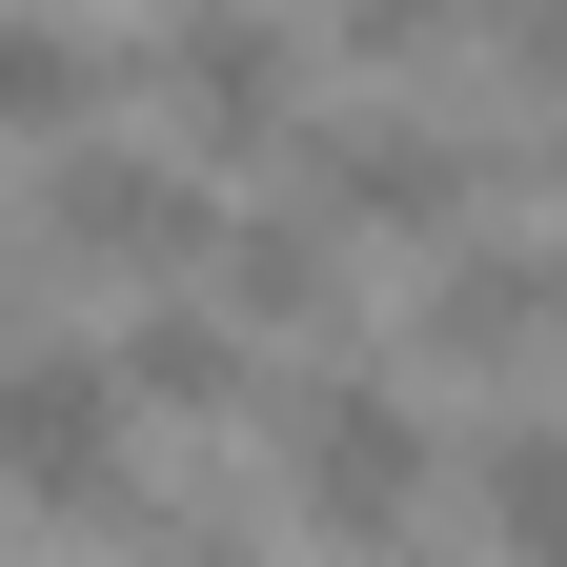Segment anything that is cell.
I'll list each match as a JSON object with an SVG mask.
<instances>
[{
  "label": "cell",
  "instance_id": "1",
  "mask_svg": "<svg viewBox=\"0 0 567 567\" xmlns=\"http://www.w3.org/2000/svg\"><path fill=\"white\" fill-rule=\"evenodd\" d=\"M425 486H446V446H425V385L405 365H305V385L264 405V507L305 527V547L385 567L425 527Z\"/></svg>",
  "mask_w": 567,
  "mask_h": 567
},
{
  "label": "cell",
  "instance_id": "2",
  "mask_svg": "<svg viewBox=\"0 0 567 567\" xmlns=\"http://www.w3.org/2000/svg\"><path fill=\"white\" fill-rule=\"evenodd\" d=\"M244 203L183 163V142H61V163H21V284L61 305V284H203L224 264Z\"/></svg>",
  "mask_w": 567,
  "mask_h": 567
},
{
  "label": "cell",
  "instance_id": "3",
  "mask_svg": "<svg viewBox=\"0 0 567 567\" xmlns=\"http://www.w3.org/2000/svg\"><path fill=\"white\" fill-rule=\"evenodd\" d=\"M507 183H527V163H507L486 122H446V102H344V122L284 142V203H324L344 244H425V264H446Z\"/></svg>",
  "mask_w": 567,
  "mask_h": 567
},
{
  "label": "cell",
  "instance_id": "4",
  "mask_svg": "<svg viewBox=\"0 0 567 567\" xmlns=\"http://www.w3.org/2000/svg\"><path fill=\"white\" fill-rule=\"evenodd\" d=\"M142 385H122V344H82V324H41L21 344V385H0V486H21V527L41 547H82V527H163L142 507Z\"/></svg>",
  "mask_w": 567,
  "mask_h": 567
},
{
  "label": "cell",
  "instance_id": "5",
  "mask_svg": "<svg viewBox=\"0 0 567 567\" xmlns=\"http://www.w3.org/2000/svg\"><path fill=\"white\" fill-rule=\"evenodd\" d=\"M142 102H183L203 163H284V142H305V41H284L264 0H163V21H142Z\"/></svg>",
  "mask_w": 567,
  "mask_h": 567
},
{
  "label": "cell",
  "instance_id": "6",
  "mask_svg": "<svg viewBox=\"0 0 567 567\" xmlns=\"http://www.w3.org/2000/svg\"><path fill=\"white\" fill-rule=\"evenodd\" d=\"M567 344V244H446L405 284V385H507V365H547Z\"/></svg>",
  "mask_w": 567,
  "mask_h": 567
},
{
  "label": "cell",
  "instance_id": "7",
  "mask_svg": "<svg viewBox=\"0 0 567 567\" xmlns=\"http://www.w3.org/2000/svg\"><path fill=\"white\" fill-rule=\"evenodd\" d=\"M344 284H365V244H344L324 224V203H244V224H224V264H203V305H224L244 344H344Z\"/></svg>",
  "mask_w": 567,
  "mask_h": 567
},
{
  "label": "cell",
  "instance_id": "8",
  "mask_svg": "<svg viewBox=\"0 0 567 567\" xmlns=\"http://www.w3.org/2000/svg\"><path fill=\"white\" fill-rule=\"evenodd\" d=\"M122 385H142V425H264V405H284L264 344H244L224 305H183V284H142V305H122Z\"/></svg>",
  "mask_w": 567,
  "mask_h": 567
},
{
  "label": "cell",
  "instance_id": "9",
  "mask_svg": "<svg viewBox=\"0 0 567 567\" xmlns=\"http://www.w3.org/2000/svg\"><path fill=\"white\" fill-rule=\"evenodd\" d=\"M142 82V41H102L82 0H21V41H0V142L61 163V142H102V102Z\"/></svg>",
  "mask_w": 567,
  "mask_h": 567
},
{
  "label": "cell",
  "instance_id": "10",
  "mask_svg": "<svg viewBox=\"0 0 567 567\" xmlns=\"http://www.w3.org/2000/svg\"><path fill=\"white\" fill-rule=\"evenodd\" d=\"M324 61L344 82H446V61H486V0H324Z\"/></svg>",
  "mask_w": 567,
  "mask_h": 567
},
{
  "label": "cell",
  "instance_id": "11",
  "mask_svg": "<svg viewBox=\"0 0 567 567\" xmlns=\"http://www.w3.org/2000/svg\"><path fill=\"white\" fill-rule=\"evenodd\" d=\"M466 486H486V547H507V567H567V425H547V405H527V425H486Z\"/></svg>",
  "mask_w": 567,
  "mask_h": 567
},
{
  "label": "cell",
  "instance_id": "12",
  "mask_svg": "<svg viewBox=\"0 0 567 567\" xmlns=\"http://www.w3.org/2000/svg\"><path fill=\"white\" fill-rule=\"evenodd\" d=\"M486 82H527V102H567V0H486Z\"/></svg>",
  "mask_w": 567,
  "mask_h": 567
},
{
  "label": "cell",
  "instance_id": "13",
  "mask_svg": "<svg viewBox=\"0 0 567 567\" xmlns=\"http://www.w3.org/2000/svg\"><path fill=\"white\" fill-rule=\"evenodd\" d=\"M142 567H264V547H224V527H142Z\"/></svg>",
  "mask_w": 567,
  "mask_h": 567
},
{
  "label": "cell",
  "instance_id": "14",
  "mask_svg": "<svg viewBox=\"0 0 567 567\" xmlns=\"http://www.w3.org/2000/svg\"><path fill=\"white\" fill-rule=\"evenodd\" d=\"M41 567H61V547H41Z\"/></svg>",
  "mask_w": 567,
  "mask_h": 567
}]
</instances>
